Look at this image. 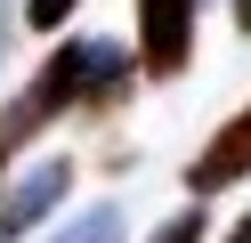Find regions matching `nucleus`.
<instances>
[{
  "instance_id": "nucleus-8",
  "label": "nucleus",
  "mask_w": 251,
  "mask_h": 243,
  "mask_svg": "<svg viewBox=\"0 0 251 243\" xmlns=\"http://www.w3.org/2000/svg\"><path fill=\"white\" fill-rule=\"evenodd\" d=\"M8 25H17V0H0V57H8Z\"/></svg>"
},
{
  "instance_id": "nucleus-10",
  "label": "nucleus",
  "mask_w": 251,
  "mask_h": 243,
  "mask_svg": "<svg viewBox=\"0 0 251 243\" xmlns=\"http://www.w3.org/2000/svg\"><path fill=\"white\" fill-rule=\"evenodd\" d=\"M235 25H243V32H251V0H235Z\"/></svg>"
},
{
  "instance_id": "nucleus-5",
  "label": "nucleus",
  "mask_w": 251,
  "mask_h": 243,
  "mask_svg": "<svg viewBox=\"0 0 251 243\" xmlns=\"http://www.w3.org/2000/svg\"><path fill=\"white\" fill-rule=\"evenodd\" d=\"M49 243H122V203H89L73 227H57Z\"/></svg>"
},
{
  "instance_id": "nucleus-7",
  "label": "nucleus",
  "mask_w": 251,
  "mask_h": 243,
  "mask_svg": "<svg viewBox=\"0 0 251 243\" xmlns=\"http://www.w3.org/2000/svg\"><path fill=\"white\" fill-rule=\"evenodd\" d=\"M73 8H81V0H25V25H33V32H57Z\"/></svg>"
},
{
  "instance_id": "nucleus-6",
  "label": "nucleus",
  "mask_w": 251,
  "mask_h": 243,
  "mask_svg": "<svg viewBox=\"0 0 251 243\" xmlns=\"http://www.w3.org/2000/svg\"><path fill=\"white\" fill-rule=\"evenodd\" d=\"M202 235H211V219H202V203H186L178 219H162V227H154L146 243H202Z\"/></svg>"
},
{
  "instance_id": "nucleus-1",
  "label": "nucleus",
  "mask_w": 251,
  "mask_h": 243,
  "mask_svg": "<svg viewBox=\"0 0 251 243\" xmlns=\"http://www.w3.org/2000/svg\"><path fill=\"white\" fill-rule=\"evenodd\" d=\"M138 89V57L122 41H98V32H73V41H57L49 57H41V73H33V106L49 113H114L122 97Z\"/></svg>"
},
{
  "instance_id": "nucleus-2",
  "label": "nucleus",
  "mask_w": 251,
  "mask_h": 243,
  "mask_svg": "<svg viewBox=\"0 0 251 243\" xmlns=\"http://www.w3.org/2000/svg\"><path fill=\"white\" fill-rule=\"evenodd\" d=\"M195 8L202 0H138V73L178 81L195 57Z\"/></svg>"
},
{
  "instance_id": "nucleus-4",
  "label": "nucleus",
  "mask_w": 251,
  "mask_h": 243,
  "mask_svg": "<svg viewBox=\"0 0 251 243\" xmlns=\"http://www.w3.org/2000/svg\"><path fill=\"white\" fill-rule=\"evenodd\" d=\"M235 178H251V106L227 113V122L211 130V146L186 162V194H195V203H211V194H227Z\"/></svg>"
},
{
  "instance_id": "nucleus-3",
  "label": "nucleus",
  "mask_w": 251,
  "mask_h": 243,
  "mask_svg": "<svg viewBox=\"0 0 251 243\" xmlns=\"http://www.w3.org/2000/svg\"><path fill=\"white\" fill-rule=\"evenodd\" d=\"M65 194H73V162H65V154H57V162H33L17 187L0 194V243H25L57 203H65Z\"/></svg>"
},
{
  "instance_id": "nucleus-9",
  "label": "nucleus",
  "mask_w": 251,
  "mask_h": 243,
  "mask_svg": "<svg viewBox=\"0 0 251 243\" xmlns=\"http://www.w3.org/2000/svg\"><path fill=\"white\" fill-rule=\"evenodd\" d=\"M219 243H251V211H243V219H235V227H227Z\"/></svg>"
}]
</instances>
